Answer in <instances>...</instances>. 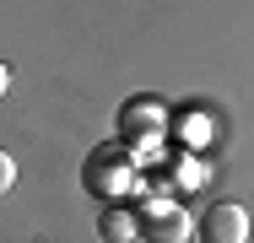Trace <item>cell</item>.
I'll list each match as a JSON object with an SVG mask.
<instances>
[{"mask_svg":"<svg viewBox=\"0 0 254 243\" xmlns=\"http://www.w3.org/2000/svg\"><path fill=\"white\" fill-rule=\"evenodd\" d=\"M200 243H249V211L244 205H211L200 216Z\"/></svg>","mask_w":254,"mask_h":243,"instance_id":"1","label":"cell"},{"mask_svg":"<svg viewBox=\"0 0 254 243\" xmlns=\"http://www.w3.org/2000/svg\"><path fill=\"white\" fill-rule=\"evenodd\" d=\"M141 238L146 243H179L184 238V211H146Z\"/></svg>","mask_w":254,"mask_h":243,"instance_id":"2","label":"cell"},{"mask_svg":"<svg viewBox=\"0 0 254 243\" xmlns=\"http://www.w3.org/2000/svg\"><path fill=\"white\" fill-rule=\"evenodd\" d=\"M130 233H135V222H130L125 211H108V216H103V238H130Z\"/></svg>","mask_w":254,"mask_h":243,"instance_id":"3","label":"cell"},{"mask_svg":"<svg viewBox=\"0 0 254 243\" xmlns=\"http://www.w3.org/2000/svg\"><path fill=\"white\" fill-rule=\"evenodd\" d=\"M11 184H16V162H11V151H0V200L11 194Z\"/></svg>","mask_w":254,"mask_h":243,"instance_id":"4","label":"cell"},{"mask_svg":"<svg viewBox=\"0 0 254 243\" xmlns=\"http://www.w3.org/2000/svg\"><path fill=\"white\" fill-rule=\"evenodd\" d=\"M5 87H11V70H5V60H0V97H5Z\"/></svg>","mask_w":254,"mask_h":243,"instance_id":"5","label":"cell"}]
</instances>
